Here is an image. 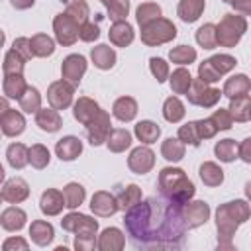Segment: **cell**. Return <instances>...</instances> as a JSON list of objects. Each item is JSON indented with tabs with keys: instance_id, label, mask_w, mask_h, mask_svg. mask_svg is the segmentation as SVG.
I'll return each mask as SVG.
<instances>
[{
	"instance_id": "816d5d0a",
	"label": "cell",
	"mask_w": 251,
	"mask_h": 251,
	"mask_svg": "<svg viewBox=\"0 0 251 251\" xmlns=\"http://www.w3.org/2000/svg\"><path fill=\"white\" fill-rule=\"evenodd\" d=\"M106 8L112 22H124L129 12V0H112Z\"/></svg>"
},
{
	"instance_id": "f6af8a7d",
	"label": "cell",
	"mask_w": 251,
	"mask_h": 251,
	"mask_svg": "<svg viewBox=\"0 0 251 251\" xmlns=\"http://www.w3.org/2000/svg\"><path fill=\"white\" fill-rule=\"evenodd\" d=\"M157 18H161V6L155 4V2H145L135 12V20H137L139 25H147L149 22H153Z\"/></svg>"
},
{
	"instance_id": "91938a15",
	"label": "cell",
	"mask_w": 251,
	"mask_h": 251,
	"mask_svg": "<svg viewBox=\"0 0 251 251\" xmlns=\"http://www.w3.org/2000/svg\"><path fill=\"white\" fill-rule=\"evenodd\" d=\"M239 159L245 161L247 165H251V137H247L239 143Z\"/></svg>"
},
{
	"instance_id": "6125c7cd",
	"label": "cell",
	"mask_w": 251,
	"mask_h": 251,
	"mask_svg": "<svg viewBox=\"0 0 251 251\" xmlns=\"http://www.w3.org/2000/svg\"><path fill=\"white\" fill-rule=\"evenodd\" d=\"M10 4L16 8V10H27L35 4V0H10Z\"/></svg>"
},
{
	"instance_id": "4fadbf2b",
	"label": "cell",
	"mask_w": 251,
	"mask_h": 251,
	"mask_svg": "<svg viewBox=\"0 0 251 251\" xmlns=\"http://www.w3.org/2000/svg\"><path fill=\"white\" fill-rule=\"evenodd\" d=\"M29 196V186L22 176H14L2 186V200L10 204H20Z\"/></svg>"
},
{
	"instance_id": "7bdbcfd3",
	"label": "cell",
	"mask_w": 251,
	"mask_h": 251,
	"mask_svg": "<svg viewBox=\"0 0 251 251\" xmlns=\"http://www.w3.org/2000/svg\"><path fill=\"white\" fill-rule=\"evenodd\" d=\"M169 59H171V63H176V65H190L196 61V49L190 45L173 47L169 51Z\"/></svg>"
},
{
	"instance_id": "ab89813d",
	"label": "cell",
	"mask_w": 251,
	"mask_h": 251,
	"mask_svg": "<svg viewBox=\"0 0 251 251\" xmlns=\"http://www.w3.org/2000/svg\"><path fill=\"white\" fill-rule=\"evenodd\" d=\"M214 153L222 163H231L239 157V145L233 139H220L214 147Z\"/></svg>"
},
{
	"instance_id": "d6986e66",
	"label": "cell",
	"mask_w": 251,
	"mask_h": 251,
	"mask_svg": "<svg viewBox=\"0 0 251 251\" xmlns=\"http://www.w3.org/2000/svg\"><path fill=\"white\" fill-rule=\"evenodd\" d=\"M35 124L39 126L41 131H47V133H55L61 129L63 126V120L59 116V110H55L53 106L51 108H39L35 112Z\"/></svg>"
},
{
	"instance_id": "e575fe53",
	"label": "cell",
	"mask_w": 251,
	"mask_h": 251,
	"mask_svg": "<svg viewBox=\"0 0 251 251\" xmlns=\"http://www.w3.org/2000/svg\"><path fill=\"white\" fill-rule=\"evenodd\" d=\"M192 76H190V73L184 69V67H178L176 71H173V75L169 76V82H171V90L175 92V94H186L188 92V88H190V84H192Z\"/></svg>"
},
{
	"instance_id": "4dcf8cb0",
	"label": "cell",
	"mask_w": 251,
	"mask_h": 251,
	"mask_svg": "<svg viewBox=\"0 0 251 251\" xmlns=\"http://www.w3.org/2000/svg\"><path fill=\"white\" fill-rule=\"evenodd\" d=\"M6 157H8L10 167L22 171L29 163V147H25L24 143H12L6 149Z\"/></svg>"
},
{
	"instance_id": "6f0895ef",
	"label": "cell",
	"mask_w": 251,
	"mask_h": 251,
	"mask_svg": "<svg viewBox=\"0 0 251 251\" xmlns=\"http://www.w3.org/2000/svg\"><path fill=\"white\" fill-rule=\"evenodd\" d=\"M12 49H14V51H18L25 61H29L31 57H35V55H33V51H31V43H29V39H27V37H18V39L14 41V45H12Z\"/></svg>"
},
{
	"instance_id": "9f6ffc18",
	"label": "cell",
	"mask_w": 251,
	"mask_h": 251,
	"mask_svg": "<svg viewBox=\"0 0 251 251\" xmlns=\"http://www.w3.org/2000/svg\"><path fill=\"white\" fill-rule=\"evenodd\" d=\"M78 37H80L82 41H86V43H92V41H96V39L100 37V27H98L96 24L86 22L84 25H80V33H78Z\"/></svg>"
},
{
	"instance_id": "cb8c5ba5",
	"label": "cell",
	"mask_w": 251,
	"mask_h": 251,
	"mask_svg": "<svg viewBox=\"0 0 251 251\" xmlns=\"http://www.w3.org/2000/svg\"><path fill=\"white\" fill-rule=\"evenodd\" d=\"M29 235H31L33 243H37L39 247H47V245L53 241L55 231H53V226H51L49 222H45V220H35V222H31V226H29Z\"/></svg>"
},
{
	"instance_id": "9c48e42d",
	"label": "cell",
	"mask_w": 251,
	"mask_h": 251,
	"mask_svg": "<svg viewBox=\"0 0 251 251\" xmlns=\"http://www.w3.org/2000/svg\"><path fill=\"white\" fill-rule=\"evenodd\" d=\"M73 96H75V84H71L69 80L61 78L49 84L47 88V102L55 108V110H65L73 104Z\"/></svg>"
},
{
	"instance_id": "5b68a950",
	"label": "cell",
	"mask_w": 251,
	"mask_h": 251,
	"mask_svg": "<svg viewBox=\"0 0 251 251\" xmlns=\"http://www.w3.org/2000/svg\"><path fill=\"white\" fill-rule=\"evenodd\" d=\"M175 37H176V27L167 18H157V20L149 22L147 25H141V41L149 47L169 43Z\"/></svg>"
},
{
	"instance_id": "ac0fdd59",
	"label": "cell",
	"mask_w": 251,
	"mask_h": 251,
	"mask_svg": "<svg viewBox=\"0 0 251 251\" xmlns=\"http://www.w3.org/2000/svg\"><path fill=\"white\" fill-rule=\"evenodd\" d=\"M63 206H67L65 202V194L59 192L57 188H47L43 194H41V200H39V208L45 216H57L61 214Z\"/></svg>"
},
{
	"instance_id": "ffe728a7",
	"label": "cell",
	"mask_w": 251,
	"mask_h": 251,
	"mask_svg": "<svg viewBox=\"0 0 251 251\" xmlns=\"http://www.w3.org/2000/svg\"><path fill=\"white\" fill-rule=\"evenodd\" d=\"M55 153L61 161H75L80 153H82V141L75 135H65L57 141L55 145Z\"/></svg>"
},
{
	"instance_id": "484cf974",
	"label": "cell",
	"mask_w": 251,
	"mask_h": 251,
	"mask_svg": "<svg viewBox=\"0 0 251 251\" xmlns=\"http://www.w3.org/2000/svg\"><path fill=\"white\" fill-rule=\"evenodd\" d=\"M110 35V41L116 45V47H127L131 41H133V27L124 20V22H114V25L110 27L108 31Z\"/></svg>"
},
{
	"instance_id": "7dc6e473",
	"label": "cell",
	"mask_w": 251,
	"mask_h": 251,
	"mask_svg": "<svg viewBox=\"0 0 251 251\" xmlns=\"http://www.w3.org/2000/svg\"><path fill=\"white\" fill-rule=\"evenodd\" d=\"M49 161H51V155H49V149L45 145L35 143V145L29 147V165L33 169L41 171V169H45L49 165Z\"/></svg>"
},
{
	"instance_id": "277c9868",
	"label": "cell",
	"mask_w": 251,
	"mask_h": 251,
	"mask_svg": "<svg viewBox=\"0 0 251 251\" xmlns=\"http://www.w3.org/2000/svg\"><path fill=\"white\" fill-rule=\"evenodd\" d=\"M245 31H247V20L243 16L226 14L220 20V24L216 25L218 45H222V47H235Z\"/></svg>"
},
{
	"instance_id": "be15d7a7",
	"label": "cell",
	"mask_w": 251,
	"mask_h": 251,
	"mask_svg": "<svg viewBox=\"0 0 251 251\" xmlns=\"http://www.w3.org/2000/svg\"><path fill=\"white\" fill-rule=\"evenodd\" d=\"M245 194H247V198L251 200V182H245Z\"/></svg>"
},
{
	"instance_id": "f35d334b",
	"label": "cell",
	"mask_w": 251,
	"mask_h": 251,
	"mask_svg": "<svg viewBox=\"0 0 251 251\" xmlns=\"http://www.w3.org/2000/svg\"><path fill=\"white\" fill-rule=\"evenodd\" d=\"M161 155L171 163H178L184 157V143L178 137H169L161 145Z\"/></svg>"
},
{
	"instance_id": "f907efd6",
	"label": "cell",
	"mask_w": 251,
	"mask_h": 251,
	"mask_svg": "<svg viewBox=\"0 0 251 251\" xmlns=\"http://www.w3.org/2000/svg\"><path fill=\"white\" fill-rule=\"evenodd\" d=\"M178 139L186 145H200V133H198V124L196 122H188V124H184V126H180L178 127Z\"/></svg>"
},
{
	"instance_id": "52a82bcc",
	"label": "cell",
	"mask_w": 251,
	"mask_h": 251,
	"mask_svg": "<svg viewBox=\"0 0 251 251\" xmlns=\"http://www.w3.org/2000/svg\"><path fill=\"white\" fill-rule=\"evenodd\" d=\"M61 226L65 231L76 233V237H96V231H98V222L94 218L78 214V212L67 214L61 220Z\"/></svg>"
},
{
	"instance_id": "9a60e30c",
	"label": "cell",
	"mask_w": 251,
	"mask_h": 251,
	"mask_svg": "<svg viewBox=\"0 0 251 251\" xmlns=\"http://www.w3.org/2000/svg\"><path fill=\"white\" fill-rule=\"evenodd\" d=\"M210 218V206L202 200L196 202H186L184 204V222L188 227H198L206 224Z\"/></svg>"
},
{
	"instance_id": "94428289",
	"label": "cell",
	"mask_w": 251,
	"mask_h": 251,
	"mask_svg": "<svg viewBox=\"0 0 251 251\" xmlns=\"http://www.w3.org/2000/svg\"><path fill=\"white\" fill-rule=\"evenodd\" d=\"M231 6L237 14L251 16V0H231Z\"/></svg>"
},
{
	"instance_id": "7a4b0ae2",
	"label": "cell",
	"mask_w": 251,
	"mask_h": 251,
	"mask_svg": "<svg viewBox=\"0 0 251 251\" xmlns=\"http://www.w3.org/2000/svg\"><path fill=\"white\" fill-rule=\"evenodd\" d=\"M251 216V208L245 200H231L218 208L216 212V227H218V247L231 249V235L235 229L247 222Z\"/></svg>"
},
{
	"instance_id": "ba28073f",
	"label": "cell",
	"mask_w": 251,
	"mask_h": 251,
	"mask_svg": "<svg viewBox=\"0 0 251 251\" xmlns=\"http://www.w3.org/2000/svg\"><path fill=\"white\" fill-rule=\"evenodd\" d=\"M53 31H55V39L61 45H73L78 39L80 33V25L65 12V14H57L53 20Z\"/></svg>"
},
{
	"instance_id": "bcb514c9",
	"label": "cell",
	"mask_w": 251,
	"mask_h": 251,
	"mask_svg": "<svg viewBox=\"0 0 251 251\" xmlns=\"http://www.w3.org/2000/svg\"><path fill=\"white\" fill-rule=\"evenodd\" d=\"M24 65H25V59L18 51L10 49L4 55V65H2L4 75H22L24 73Z\"/></svg>"
},
{
	"instance_id": "5bb4252c",
	"label": "cell",
	"mask_w": 251,
	"mask_h": 251,
	"mask_svg": "<svg viewBox=\"0 0 251 251\" xmlns=\"http://www.w3.org/2000/svg\"><path fill=\"white\" fill-rule=\"evenodd\" d=\"M90 210L100 218H108V216L116 214L120 210V206H118V200L114 194H110L106 190H98V192H94V196L90 200Z\"/></svg>"
},
{
	"instance_id": "03108f58",
	"label": "cell",
	"mask_w": 251,
	"mask_h": 251,
	"mask_svg": "<svg viewBox=\"0 0 251 251\" xmlns=\"http://www.w3.org/2000/svg\"><path fill=\"white\" fill-rule=\"evenodd\" d=\"M224 2H229V4H231V0H224Z\"/></svg>"
},
{
	"instance_id": "4316f807",
	"label": "cell",
	"mask_w": 251,
	"mask_h": 251,
	"mask_svg": "<svg viewBox=\"0 0 251 251\" xmlns=\"http://www.w3.org/2000/svg\"><path fill=\"white\" fill-rule=\"evenodd\" d=\"M90 59H92L94 67H98V69H102V71H108V69H112V67L116 65V51H114L110 45H104V43H102V45L92 47Z\"/></svg>"
},
{
	"instance_id": "74e56055",
	"label": "cell",
	"mask_w": 251,
	"mask_h": 251,
	"mask_svg": "<svg viewBox=\"0 0 251 251\" xmlns=\"http://www.w3.org/2000/svg\"><path fill=\"white\" fill-rule=\"evenodd\" d=\"M29 43H31L33 55H35V57H41V59L53 55V51H55V41H53L47 33H35V35L29 39Z\"/></svg>"
},
{
	"instance_id": "836d02e7",
	"label": "cell",
	"mask_w": 251,
	"mask_h": 251,
	"mask_svg": "<svg viewBox=\"0 0 251 251\" xmlns=\"http://www.w3.org/2000/svg\"><path fill=\"white\" fill-rule=\"evenodd\" d=\"M229 114L235 122H247L249 120V112H251V96L249 94H243V96H237V98H231V104H229Z\"/></svg>"
},
{
	"instance_id": "44dd1931",
	"label": "cell",
	"mask_w": 251,
	"mask_h": 251,
	"mask_svg": "<svg viewBox=\"0 0 251 251\" xmlns=\"http://www.w3.org/2000/svg\"><path fill=\"white\" fill-rule=\"evenodd\" d=\"M251 90V80L247 75H233L229 76L226 82H224V96H227L229 100L231 98H237V96H243Z\"/></svg>"
},
{
	"instance_id": "7c38bea8",
	"label": "cell",
	"mask_w": 251,
	"mask_h": 251,
	"mask_svg": "<svg viewBox=\"0 0 251 251\" xmlns=\"http://www.w3.org/2000/svg\"><path fill=\"white\" fill-rule=\"evenodd\" d=\"M86 73V59L78 53H73V55H67L63 59V65H61V75L65 80H69L71 84H78L80 78L84 76Z\"/></svg>"
},
{
	"instance_id": "30bf717a",
	"label": "cell",
	"mask_w": 251,
	"mask_h": 251,
	"mask_svg": "<svg viewBox=\"0 0 251 251\" xmlns=\"http://www.w3.org/2000/svg\"><path fill=\"white\" fill-rule=\"evenodd\" d=\"M112 131V122H110V114L100 110L98 116L86 126V135H88V141L90 145H102L108 135Z\"/></svg>"
},
{
	"instance_id": "8992f818",
	"label": "cell",
	"mask_w": 251,
	"mask_h": 251,
	"mask_svg": "<svg viewBox=\"0 0 251 251\" xmlns=\"http://www.w3.org/2000/svg\"><path fill=\"white\" fill-rule=\"evenodd\" d=\"M224 92H220L218 88H212L208 82H204L202 78H194L192 80V84H190V88H188V92L184 94L186 98H188V102L190 104H194V106H200V108H212V106H216L218 102H220V96H222Z\"/></svg>"
},
{
	"instance_id": "e0dca14e",
	"label": "cell",
	"mask_w": 251,
	"mask_h": 251,
	"mask_svg": "<svg viewBox=\"0 0 251 251\" xmlns=\"http://www.w3.org/2000/svg\"><path fill=\"white\" fill-rule=\"evenodd\" d=\"M0 126H2V133L8 137H16L25 129V120L18 110H4L0 116Z\"/></svg>"
},
{
	"instance_id": "11a10c76",
	"label": "cell",
	"mask_w": 251,
	"mask_h": 251,
	"mask_svg": "<svg viewBox=\"0 0 251 251\" xmlns=\"http://www.w3.org/2000/svg\"><path fill=\"white\" fill-rule=\"evenodd\" d=\"M198 133H200V139H210L214 137L220 129L216 127V124L212 122V118H204V120H198Z\"/></svg>"
},
{
	"instance_id": "db71d44e",
	"label": "cell",
	"mask_w": 251,
	"mask_h": 251,
	"mask_svg": "<svg viewBox=\"0 0 251 251\" xmlns=\"http://www.w3.org/2000/svg\"><path fill=\"white\" fill-rule=\"evenodd\" d=\"M210 118H212V122L216 124V127H218V129H229V127H231V124H233V118H231L229 110H224V108L216 110Z\"/></svg>"
},
{
	"instance_id": "f5cc1de1",
	"label": "cell",
	"mask_w": 251,
	"mask_h": 251,
	"mask_svg": "<svg viewBox=\"0 0 251 251\" xmlns=\"http://www.w3.org/2000/svg\"><path fill=\"white\" fill-rule=\"evenodd\" d=\"M149 71L157 78V82H165L169 78V65L161 57H151L149 59Z\"/></svg>"
},
{
	"instance_id": "f546056e",
	"label": "cell",
	"mask_w": 251,
	"mask_h": 251,
	"mask_svg": "<svg viewBox=\"0 0 251 251\" xmlns=\"http://www.w3.org/2000/svg\"><path fill=\"white\" fill-rule=\"evenodd\" d=\"M133 131H135V137H137L141 143H145V145L155 143V141L159 139V135H161V127H159L155 122H151V120H141V122H137Z\"/></svg>"
},
{
	"instance_id": "7402d4cb",
	"label": "cell",
	"mask_w": 251,
	"mask_h": 251,
	"mask_svg": "<svg viewBox=\"0 0 251 251\" xmlns=\"http://www.w3.org/2000/svg\"><path fill=\"white\" fill-rule=\"evenodd\" d=\"M25 220H27L25 212L22 208H18V206L6 208L2 212V216H0V224H2V227L6 231H20L25 226Z\"/></svg>"
},
{
	"instance_id": "83f0119b",
	"label": "cell",
	"mask_w": 251,
	"mask_h": 251,
	"mask_svg": "<svg viewBox=\"0 0 251 251\" xmlns=\"http://www.w3.org/2000/svg\"><path fill=\"white\" fill-rule=\"evenodd\" d=\"M112 114L114 118H118L120 122H131L137 116V102L131 96H122L114 102L112 106Z\"/></svg>"
},
{
	"instance_id": "ee69618b",
	"label": "cell",
	"mask_w": 251,
	"mask_h": 251,
	"mask_svg": "<svg viewBox=\"0 0 251 251\" xmlns=\"http://www.w3.org/2000/svg\"><path fill=\"white\" fill-rule=\"evenodd\" d=\"M20 102V108L25 112V114H31V112H37L41 108V94L37 88L33 86H27V90L22 94V98L18 100Z\"/></svg>"
},
{
	"instance_id": "1f68e13d",
	"label": "cell",
	"mask_w": 251,
	"mask_h": 251,
	"mask_svg": "<svg viewBox=\"0 0 251 251\" xmlns=\"http://www.w3.org/2000/svg\"><path fill=\"white\" fill-rule=\"evenodd\" d=\"M106 145H108V149L112 153H122L131 145V133L127 129H124V127L112 129L108 139H106Z\"/></svg>"
},
{
	"instance_id": "003e7915",
	"label": "cell",
	"mask_w": 251,
	"mask_h": 251,
	"mask_svg": "<svg viewBox=\"0 0 251 251\" xmlns=\"http://www.w3.org/2000/svg\"><path fill=\"white\" fill-rule=\"evenodd\" d=\"M249 120H251V112H249Z\"/></svg>"
},
{
	"instance_id": "8d00e7d4",
	"label": "cell",
	"mask_w": 251,
	"mask_h": 251,
	"mask_svg": "<svg viewBox=\"0 0 251 251\" xmlns=\"http://www.w3.org/2000/svg\"><path fill=\"white\" fill-rule=\"evenodd\" d=\"M116 200H118L120 210L127 212L131 206H135V204L141 200V188H139L137 184H127L126 188H122V190L118 192Z\"/></svg>"
},
{
	"instance_id": "3957f363",
	"label": "cell",
	"mask_w": 251,
	"mask_h": 251,
	"mask_svg": "<svg viewBox=\"0 0 251 251\" xmlns=\"http://www.w3.org/2000/svg\"><path fill=\"white\" fill-rule=\"evenodd\" d=\"M159 190L163 196L176 200L180 204L190 202V198L194 196L192 180L186 176L182 169H176V167H165L159 173Z\"/></svg>"
},
{
	"instance_id": "d4e9b609",
	"label": "cell",
	"mask_w": 251,
	"mask_h": 251,
	"mask_svg": "<svg viewBox=\"0 0 251 251\" xmlns=\"http://www.w3.org/2000/svg\"><path fill=\"white\" fill-rule=\"evenodd\" d=\"M204 6H206V0H180L176 14L184 24H192L202 16Z\"/></svg>"
},
{
	"instance_id": "d590c367",
	"label": "cell",
	"mask_w": 251,
	"mask_h": 251,
	"mask_svg": "<svg viewBox=\"0 0 251 251\" xmlns=\"http://www.w3.org/2000/svg\"><path fill=\"white\" fill-rule=\"evenodd\" d=\"M186 110H184V104L176 98V96H169L163 104V118L171 124H178L182 118H184Z\"/></svg>"
},
{
	"instance_id": "681fc988",
	"label": "cell",
	"mask_w": 251,
	"mask_h": 251,
	"mask_svg": "<svg viewBox=\"0 0 251 251\" xmlns=\"http://www.w3.org/2000/svg\"><path fill=\"white\" fill-rule=\"evenodd\" d=\"M208 61H210V65L214 67V71H216L220 76H224L226 73H229V71H231V69H235V65H237L235 57H231V55H226V53L214 55V57H210Z\"/></svg>"
},
{
	"instance_id": "e7e4bbea",
	"label": "cell",
	"mask_w": 251,
	"mask_h": 251,
	"mask_svg": "<svg viewBox=\"0 0 251 251\" xmlns=\"http://www.w3.org/2000/svg\"><path fill=\"white\" fill-rule=\"evenodd\" d=\"M100 2H102V4H104V6H108V4H110V2H112V0H100Z\"/></svg>"
},
{
	"instance_id": "60d3db41",
	"label": "cell",
	"mask_w": 251,
	"mask_h": 251,
	"mask_svg": "<svg viewBox=\"0 0 251 251\" xmlns=\"http://www.w3.org/2000/svg\"><path fill=\"white\" fill-rule=\"evenodd\" d=\"M63 194H65L67 208H71V210L78 208V206L84 202V196H86L84 186H82V184H78V182H69V184L63 188Z\"/></svg>"
},
{
	"instance_id": "b9f144b4",
	"label": "cell",
	"mask_w": 251,
	"mask_h": 251,
	"mask_svg": "<svg viewBox=\"0 0 251 251\" xmlns=\"http://www.w3.org/2000/svg\"><path fill=\"white\" fill-rule=\"evenodd\" d=\"M196 43L204 49H214L218 45V33L214 24H204L196 31Z\"/></svg>"
},
{
	"instance_id": "c3c4849f",
	"label": "cell",
	"mask_w": 251,
	"mask_h": 251,
	"mask_svg": "<svg viewBox=\"0 0 251 251\" xmlns=\"http://www.w3.org/2000/svg\"><path fill=\"white\" fill-rule=\"evenodd\" d=\"M67 14L78 24V25H84L88 22V16H90V8L84 0H73L67 4Z\"/></svg>"
},
{
	"instance_id": "680465c9",
	"label": "cell",
	"mask_w": 251,
	"mask_h": 251,
	"mask_svg": "<svg viewBox=\"0 0 251 251\" xmlns=\"http://www.w3.org/2000/svg\"><path fill=\"white\" fill-rule=\"evenodd\" d=\"M27 251V241L22 239V237H8L4 243H2V251Z\"/></svg>"
},
{
	"instance_id": "f1b7e54d",
	"label": "cell",
	"mask_w": 251,
	"mask_h": 251,
	"mask_svg": "<svg viewBox=\"0 0 251 251\" xmlns=\"http://www.w3.org/2000/svg\"><path fill=\"white\" fill-rule=\"evenodd\" d=\"M2 90L6 98H16L20 100L22 94L27 90L25 78L22 75H4V82H2Z\"/></svg>"
},
{
	"instance_id": "6da1fadb",
	"label": "cell",
	"mask_w": 251,
	"mask_h": 251,
	"mask_svg": "<svg viewBox=\"0 0 251 251\" xmlns=\"http://www.w3.org/2000/svg\"><path fill=\"white\" fill-rule=\"evenodd\" d=\"M129 241L141 249H178L184 245V204L167 196H149L124 216Z\"/></svg>"
},
{
	"instance_id": "8fae6325",
	"label": "cell",
	"mask_w": 251,
	"mask_h": 251,
	"mask_svg": "<svg viewBox=\"0 0 251 251\" xmlns=\"http://www.w3.org/2000/svg\"><path fill=\"white\" fill-rule=\"evenodd\" d=\"M127 167L135 175H147L155 167V153L149 147H135L127 157Z\"/></svg>"
},
{
	"instance_id": "603a6c76",
	"label": "cell",
	"mask_w": 251,
	"mask_h": 251,
	"mask_svg": "<svg viewBox=\"0 0 251 251\" xmlns=\"http://www.w3.org/2000/svg\"><path fill=\"white\" fill-rule=\"evenodd\" d=\"M124 245H126V239H124L122 231L118 227H106L100 233L96 247L100 251H120V249H124Z\"/></svg>"
},
{
	"instance_id": "d6a6232c",
	"label": "cell",
	"mask_w": 251,
	"mask_h": 251,
	"mask_svg": "<svg viewBox=\"0 0 251 251\" xmlns=\"http://www.w3.org/2000/svg\"><path fill=\"white\" fill-rule=\"evenodd\" d=\"M198 173H200V178H202V182L206 186H220L224 182V171L212 161L202 163Z\"/></svg>"
},
{
	"instance_id": "2e32d148",
	"label": "cell",
	"mask_w": 251,
	"mask_h": 251,
	"mask_svg": "<svg viewBox=\"0 0 251 251\" xmlns=\"http://www.w3.org/2000/svg\"><path fill=\"white\" fill-rule=\"evenodd\" d=\"M98 112H100L98 102H94V100L88 98V96L78 98V100L75 102V108H73V116H75V120L80 122L82 126H88V124L98 116Z\"/></svg>"
}]
</instances>
